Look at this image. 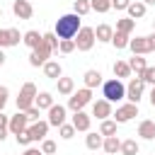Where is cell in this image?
Listing matches in <instances>:
<instances>
[{"label": "cell", "instance_id": "cell-1", "mask_svg": "<svg viewBox=\"0 0 155 155\" xmlns=\"http://www.w3.org/2000/svg\"><path fill=\"white\" fill-rule=\"evenodd\" d=\"M80 31V17L75 12L70 15H61L56 19V27H53V34L58 39H75V34Z\"/></svg>", "mask_w": 155, "mask_h": 155}, {"label": "cell", "instance_id": "cell-2", "mask_svg": "<svg viewBox=\"0 0 155 155\" xmlns=\"http://www.w3.org/2000/svg\"><path fill=\"white\" fill-rule=\"evenodd\" d=\"M102 97H104L109 104H111V102H121V99L126 97V85H124L121 80L111 78V80L102 82Z\"/></svg>", "mask_w": 155, "mask_h": 155}, {"label": "cell", "instance_id": "cell-3", "mask_svg": "<svg viewBox=\"0 0 155 155\" xmlns=\"http://www.w3.org/2000/svg\"><path fill=\"white\" fill-rule=\"evenodd\" d=\"M34 99H36V85L24 82L19 90V97H17V111H27L29 107H34Z\"/></svg>", "mask_w": 155, "mask_h": 155}, {"label": "cell", "instance_id": "cell-4", "mask_svg": "<svg viewBox=\"0 0 155 155\" xmlns=\"http://www.w3.org/2000/svg\"><path fill=\"white\" fill-rule=\"evenodd\" d=\"M51 53H53V48H51V44L46 41V39H41V44L31 51V56H29V65H34V68H39V65H44L48 58H51Z\"/></svg>", "mask_w": 155, "mask_h": 155}, {"label": "cell", "instance_id": "cell-5", "mask_svg": "<svg viewBox=\"0 0 155 155\" xmlns=\"http://www.w3.org/2000/svg\"><path fill=\"white\" fill-rule=\"evenodd\" d=\"M90 102H92V90L82 87V90H78V92H73V94L68 97V109L80 111V109H85Z\"/></svg>", "mask_w": 155, "mask_h": 155}, {"label": "cell", "instance_id": "cell-6", "mask_svg": "<svg viewBox=\"0 0 155 155\" xmlns=\"http://www.w3.org/2000/svg\"><path fill=\"white\" fill-rule=\"evenodd\" d=\"M75 48L78 51H90L94 46V29L92 27H80V31L75 34Z\"/></svg>", "mask_w": 155, "mask_h": 155}, {"label": "cell", "instance_id": "cell-7", "mask_svg": "<svg viewBox=\"0 0 155 155\" xmlns=\"http://www.w3.org/2000/svg\"><path fill=\"white\" fill-rule=\"evenodd\" d=\"M143 90H145V82H143L140 78H131L128 85H126V99H128L131 104H138L140 97H143Z\"/></svg>", "mask_w": 155, "mask_h": 155}, {"label": "cell", "instance_id": "cell-8", "mask_svg": "<svg viewBox=\"0 0 155 155\" xmlns=\"http://www.w3.org/2000/svg\"><path fill=\"white\" fill-rule=\"evenodd\" d=\"M27 128H29V119H27V114H24V111H17V114H12V116H10L7 131H10L12 136H17V133H22V131H27Z\"/></svg>", "mask_w": 155, "mask_h": 155}, {"label": "cell", "instance_id": "cell-9", "mask_svg": "<svg viewBox=\"0 0 155 155\" xmlns=\"http://www.w3.org/2000/svg\"><path fill=\"white\" fill-rule=\"evenodd\" d=\"M128 48L133 51V56H145V53H153V46H150V39H148V36H136V39H128Z\"/></svg>", "mask_w": 155, "mask_h": 155}, {"label": "cell", "instance_id": "cell-10", "mask_svg": "<svg viewBox=\"0 0 155 155\" xmlns=\"http://www.w3.org/2000/svg\"><path fill=\"white\" fill-rule=\"evenodd\" d=\"M133 116H138V104H121V107H116V114H114V121L116 124H126V121H131Z\"/></svg>", "mask_w": 155, "mask_h": 155}, {"label": "cell", "instance_id": "cell-11", "mask_svg": "<svg viewBox=\"0 0 155 155\" xmlns=\"http://www.w3.org/2000/svg\"><path fill=\"white\" fill-rule=\"evenodd\" d=\"M27 133H29V138L31 140H44L46 138V133H48V121H34V124H29V128H27Z\"/></svg>", "mask_w": 155, "mask_h": 155}, {"label": "cell", "instance_id": "cell-12", "mask_svg": "<svg viewBox=\"0 0 155 155\" xmlns=\"http://www.w3.org/2000/svg\"><path fill=\"white\" fill-rule=\"evenodd\" d=\"M48 126H63L65 124V107L63 104H53L48 109Z\"/></svg>", "mask_w": 155, "mask_h": 155}, {"label": "cell", "instance_id": "cell-13", "mask_svg": "<svg viewBox=\"0 0 155 155\" xmlns=\"http://www.w3.org/2000/svg\"><path fill=\"white\" fill-rule=\"evenodd\" d=\"M70 124H73V128H75V131L87 133V131H90V124H92V116H90V114H85V111L80 109V111H75V114H73V121H70Z\"/></svg>", "mask_w": 155, "mask_h": 155}, {"label": "cell", "instance_id": "cell-14", "mask_svg": "<svg viewBox=\"0 0 155 155\" xmlns=\"http://www.w3.org/2000/svg\"><path fill=\"white\" fill-rule=\"evenodd\" d=\"M12 12H15V17H19V19H31L34 7H31V2H27V0H15V2H12Z\"/></svg>", "mask_w": 155, "mask_h": 155}, {"label": "cell", "instance_id": "cell-15", "mask_svg": "<svg viewBox=\"0 0 155 155\" xmlns=\"http://www.w3.org/2000/svg\"><path fill=\"white\" fill-rule=\"evenodd\" d=\"M92 116H97L99 121L109 119V116H111V104H109L107 99H97V102H92Z\"/></svg>", "mask_w": 155, "mask_h": 155}, {"label": "cell", "instance_id": "cell-16", "mask_svg": "<svg viewBox=\"0 0 155 155\" xmlns=\"http://www.w3.org/2000/svg\"><path fill=\"white\" fill-rule=\"evenodd\" d=\"M41 68H44V75H46L48 80H58V78L63 75V68H61L58 61H46Z\"/></svg>", "mask_w": 155, "mask_h": 155}, {"label": "cell", "instance_id": "cell-17", "mask_svg": "<svg viewBox=\"0 0 155 155\" xmlns=\"http://www.w3.org/2000/svg\"><path fill=\"white\" fill-rule=\"evenodd\" d=\"M138 136L145 138V140H153V138H155V121L143 119V121L138 124Z\"/></svg>", "mask_w": 155, "mask_h": 155}, {"label": "cell", "instance_id": "cell-18", "mask_svg": "<svg viewBox=\"0 0 155 155\" xmlns=\"http://www.w3.org/2000/svg\"><path fill=\"white\" fill-rule=\"evenodd\" d=\"M41 39H44V34H39V31H34V29H29V31H24L22 34V41H24V46H29L31 51L41 44Z\"/></svg>", "mask_w": 155, "mask_h": 155}, {"label": "cell", "instance_id": "cell-19", "mask_svg": "<svg viewBox=\"0 0 155 155\" xmlns=\"http://www.w3.org/2000/svg\"><path fill=\"white\" fill-rule=\"evenodd\" d=\"M111 36H114V29H111L109 24H99V27L94 29V41L107 44V41H111Z\"/></svg>", "mask_w": 155, "mask_h": 155}, {"label": "cell", "instance_id": "cell-20", "mask_svg": "<svg viewBox=\"0 0 155 155\" xmlns=\"http://www.w3.org/2000/svg\"><path fill=\"white\" fill-rule=\"evenodd\" d=\"M126 63H128L131 73H136V78H140V73L148 68V63H145V58H143V56H133V58H128Z\"/></svg>", "mask_w": 155, "mask_h": 155}, {"label": "cell", "instance_id": "cell-21", "mask_svg": "<svg viewBox=\"0 0 155 155\" xmlns=\"http://www.w3.org/2000/svg\"><path fill=\"white\" fill-rule=\"evenodd\" d=\"M82 80H85V87H87V90L99 87V85H102V73L92 68V70H87V73H85V78H82Z\"/></svg>", "mask_w": 155, "mask_h": 155}, {"label": "cell", "instance_id": "cell-22", "mask_svg": "<svg viewBox=\"0 0 155 155\" xmlns=\"http://www.w3.org/2000/svg\"><path fill=\"white\" fill-rule=\"evenodd\" d=\"M58 82V94H65V97H70L73 92H75V82H73V78H58L56 80Z\"/></svg>", "mask_w": 155, "mask_h": 155}, {"label": "cell", "instance_id": "cell-23", "mask_svg": "<svg viewBox=\"0 0 155 155\" xmlns=\"http://www.w3.org/2000/svg\"><path fill=\"white\" fill-rule=\"evenodd\" d=\"M34 107H39V109H51V107H53V94H51V92H36Z\"/></svg>", "mask_w": 155, "mask_h": 155}, {"label": "cell", "instance_id": "cell-24", "mask_svg": "<svg viewBox=\"0 0 155 155\" xmlns=\"http://www.w3.org/2000/svg\"><path fill=\"white\" fill-rule=\"evenodd\" d=\"M102 148H104V153H107V155H116V153H119V148H121V140H119L116 136H107V138H104V143H102Z\"/></svg>", "mask_w": 155, "mask_h": 155}, {"label": "cell", "instance_id": "cell-25", "mask_svg": "<svg viewBox=\"0 0 155 155\" xmlns=\"http://www.w3.org/2000/svg\"><path fill=\"white\" fill-rule=\"evenodd\" d=\"M126 12H128V17H131V19L136 22V19H140V17H145V5L136 0V2H131V5L126 7Z\"/></svg>", "mask_w": 155, "mask_h": 155}, {"label": "cell", "instance_id": "cell-26", "mask_svg": "<svg viewBox=\"0 0 155 155\" xmlns=\"http://www.w3.org/2000/svg\"><path fill=\"white\" fill-rule=\"evenodd\" d=\"M133 29H136V22H133L131 17H124V19H116V31H119V34H126V36H128V34H131Z\"/></svg>", "mask_w": 155, "mask_h": 155}, {"label": "cell", "instance_id": "cell-27", "mask_svg": "<svg viewBox=\"0 0 155 155\" xmlns=\"http://www.w3.org/2000/svg\"><path fill=\"white\" fill-rule=\"evenodd\" d=\"M114 78H116V80L131 78V68H128L126 61H116V63H114Z\"/></svg>", "mask_w": 155, "mask_h": 155}, {"label": "cell", "instance_id": "cell-28", "mask_svg": "<svg viewBox=\"0 0 155 155\" xmlns=\"http://www.w3.org/2000/svg\"><path fill=\"white\" fill-rule=\"evenodd\" d=\"M99 136H116V121L114 119H104L102 124H99Z\"/></svg>", "mask_w": 155, "mask_h": 155}, {"label": "cell", "instance_id": "cell-29", "mask_svg": "<svg viewBox=\"0 0 155 155\" xmlns=\"http://www.w3.org/2000/svg\"><path fill=\"white\" fill-rule=\"evenodd\" d=\"M102 143H104V136H99V133H90V131H87L85 145H87L90 150H99V148H102Z\"/></svg>", "mask_w": 155, "mask_h": 155}, {"label": "cell", "instance_id": "cell-30", "mask_svg": "<svg viewBox=\"0 0 155 155\" xmlns=\"http://www.w3.org/2000/svg\"><path fill=\"white\" fill-rule=\"evenodd\" d=\"M119 153H121V155H138V143H136L133 138H128V140H121V148H119Z\"/></svg>", "mask_w": 155, "mask_h": 155}, {"label": "cell", "instance_id": "cell-31", "mask_svg": "<svg viewBox=\"0 0 155 155\" xmlns=\"http://www.w3.org/2000/svg\"><path fill=\"white\" fill-rule=\"evenodd\" d=\"M90 10H94V12L104 15V12H109V10H111V0H90Z\"/></svg>", "mask_w": 155, "mask_h": 155}, {"label": "cell", "instance_id": "cell-32", "mask_svg": "<svg viewBox=\"0 0 155 155\" xmlns=\"http://www.w3.org/2000/svg\"><path fill=\"white\" fill-rule=\"evenodd\" d=\"M111 44H114V48H116V51H121V48H126V46H128V36H126V34H119V31H114V36H111Z\"/></svg>", "mask_w": 155, "mask_h": 155}, {"label": "cell", "instance_id": "cell-33", "mask_svg": "<svg viewBox=\"0 0 155 155\" xmlns=\"http://www.w3.org/2000/svg\"><path fill=\"white\" fill-rule=\"evenodd\" d=\"M73 12H75L78 17H85V15L90 12V0H75V5H73Z\"/></svg>", "mask_w": 155, "mask_h": 155}, {"label": "cell", "instance_id": "cell-34", "mask_svg": "<svg viewBox=\"0 0 155 155\" xmlns=\"http://www.w3.org/2000/svg\"><path fill=\"white\" fill-rule=\"evenodd\" d=\"M58 133H61V138H63V140H70L78 131L73 128V124H63V126H58Z\"/></svg>", "mask_w": 155, "mask_h": 155}, {"label": "cell", "instance_id": "cell-35", "mask_svg": "<svg viewBox=\"0 0 155 155\" xmlns=\"http://www.w3.org/2000/svg\"><path fill=\"white\" fill-rule=\"evenodd\" d=\"M58 51L61 53H73L75 51V41L73 39H61L58 41Z\"/></svg>", "mask_w": 155, "mask_h": 155}, {"label": "cell", "instance_id": "cell-36", "mask_svg": "<svg viewBox=\"0 0 155 155\" xmlns=\"http://www.w3.org/2000/svg\"><path fill=\"white\" fill-rule=\"evenodd\" d=\"M140 80L148 82V85H155V65H148V68L140 73Z\"/></svg>", "mask_w": 155, "mask_h": 155}, {"label": "cell", "instance_id": "cell-37", "mask_svg": "<svg viewBox=\"0 0 155 155\" xmlns=\"http://www.w3.org/2000/svg\"><path fill=\"white\" fill-rule=\"evenodd\" d=\"M7 41H10V46H17V44L22 41V34H19V29H7Z\"/></svg>", "mask_w": 155, "mask_h": 155}, {"label": "cell", "instance_id": "cell-38", "mask_svg": "<svg viewBox=\"0 0 155 155\" xmlns=\"http://www.w3.org/2000/svg\"><path fill=\"white\" fill-rule=\"evenodd\" d=\"M39 150H41L44 155H53V153H56V143H53V140H46V138H44V140H41V148H39Z\"/></svg>", "mask_w": 155, "mask_h": 155}, {"label": "cell", "instance_id": "cell-39", "mask_svg": "<svg viewBox=\"0 0 155 155\" xmlns=\"http://www.w3.org/2000/svg\"><path fill=\"white\" fill-rule=\"evenodd\" d=\"M7 97H10V90H7L5 85H0V111L5 109V104H7Z\"/></svg>", "mask_w": 155, "mask_h": 155}, {"label": "cell", "instance_id": "cell-40", "mask_svg": "<svg viewBox=\"0 0 155 155\" xmlns=\"http://www.w3.org/2000/svg\"><path fill=\"white\" fill-rule=\"evenodd\" d=\"M39 111H41L39 107H29L24 114H27V119H29V121H39Z\"/></svg>", "mask_w": 155, "mask_h": 155}, {"label": "cell", "instance_id": "cell-41", "mask_svg": "<svg viewBox=\"0 0 155 155\" xmlns=\"http://www.w3.org/2000/svg\"><path fill=\"white\" fill-rule=\"evenodd\" d=\"M15 138H17V145H29V143H31V138H29V133H27V131L17 133Z\"/></svg>", "mask_w": 155, "mask_h": 155}, {"label": "cell", "instance_id": "cell-42", "mask_svg": "<svg viewBox=\"0 0 155 155\" xmlns=\"http://www.w3.org/2000/svg\"><path fill=\"white\" fill-rule=\"evenodd\" d=\"M44 39H46V41H48V44H51V48H53V51H56V48H58V36H56V34H53V31H48V34H44Z\"/></svg>", "mask_w": 155, "mask_h": 155}, {"label": "cell", "instance_id": "cell-43", "mask_svg": "<svg viewBox=\"0 0 155 155\" xmlns=\"http://www.w3.org/2000/svg\"><path fill=\"white\" fill-rule=\"evenodd\" d=\"M131 5V0H111V7L114 10H126Z\"/></svg>", "mask_w": 155, "mask_h": 155}, {"label": "cell", "instance_id": "cell-44", "mask_svg": "<svg viewBox=\"0 0 155 155\" xmlns=\"http://www.w3.org/2000/svg\"><path fill=\"white\" fill-rule=\"evenodd\" d=\"M7 124H10V116L5 111H0V131H7Z\"/></svg>", "mask_w": 155, "mask_h": 155}, {"label": "cell", "instance_id": "cell-45", "mask_svg": "<svg viewBox=\"0 0 155 155\" xmlns=\"http://www.w3.org/2000/svg\"><path fill=\"white\" fill-rule=\"evenodd\" d=\"M2 46H10V41H7V29H0V48Z\"/></svg>", "mask_w": 155, "mask_h": 155}, {"label": "cell", "instance_id": "cell-46", "mask_svg": "<svg viewBox=\"0 0 155 155\" xmlns=\"http://www.w3.org/2000/svg\"><path fill=\"white\" fill-rule=\"evenodd\" d=\"M22 155H44V153H41L39 148H27V150H24Z\"/></svg>", "mask_w": 155, "mask_h": 155}, {"label": "cell", "instance_id": "cell-47", "mask_svg": "<svg viewBox=\"0 0 155 155\" xmlns=\"http://www.w3.org/2000/svg\"><path fill=\"white\" fill-rule=\"evenodd\" d=\"M150 104L155 107V85H153V90H150Z\"/></svg>", "mask_w": 155, "mask_h": 155}, {"label": "cell", "instance_id": "cell-48", "mask_svg": "<svg viewBox=\"0 0 155 155\" xmlns=\"http://www.w3.org/2000/svg\"><path fill=\"white\" fill-rule=\"evenodd\" d=\"M148 39H150V46H153V51H155V31H153V34H150Z\"/></svg>", "mask_w": 155, "mask_h": 155}, {"label": "cell", "instance_id": "cell-49", "mask_svg": "<svg viewBox=\"0 0 155 155\" xmlns=\"http://www.w3.org/2000/svg\"><path fill=\"white\" fill-rule=\"evenodd\" d=\"M5 138H7V131H0V143H2Z\"/></svg>", "mask_w": 155, "mask_h": 155}, {"label": "cell", "instance_id": "cell-50", "mask_svg": "<svg viewBox=\"0 0 155 155\" xmlns=\"http://www.w3.org/2000/svg\"><path fill=\"white\" fill-rule=\"evenodd\" d=\"M140 2H143L145 7H148V5H155V0H140Z\"/></svg>", "mask_w": 155, "mask_h": 155}, {"label": "cell", "instance_id": "cell-51", "mask_svg": "<svg viewBox=\"0 0 155 155\" xmlns=\"http://www.w3.org/2000/svg\"><path fill=\"white\" fill-rule=\"evenodd\" d=\"M5 63V53H2V48H0V65Z\"/></svg>", "mask_w": 155, "mask_h": 155}, {"label": "cell", "instance_id": "cell-52", "mask_svg": "<svg viewBox=\"0 0 155 155\" xmlns=\"http://www.w3.org/2000/svg\"><path fill=\"white\" fill-rule=\"evenodd\" d=\"M153 29H155V19H153Z\"/></svg>", "mask_w": 155, "mask_h": 155}, {"label": "cell", "instance_id": "cell-53", "mask_svg": "<svg viewBox=\"0 0 155 155\" xmlns=\"http://www.w3.org/2000/svg\"><path fill=\"white\" fill-rule=\"evenodd\" d=\"M0 17H2V10H0Z\"/></svg>", "mask_w": 155, "mask_h": 155}, {"label": "cell", "instance_id": "cell-54", "mask_svg": "<svg viewBox=\"0 0 155 155\" xmlns=\"http://www.w3.org/2000/svg\"><path fill=\"white\" fill-rule=\"evenodd\" d=\"M27 2H31V0H27Z\"/></svg>", "mask_w": 155, "mask_h": 155}]
</instances>
